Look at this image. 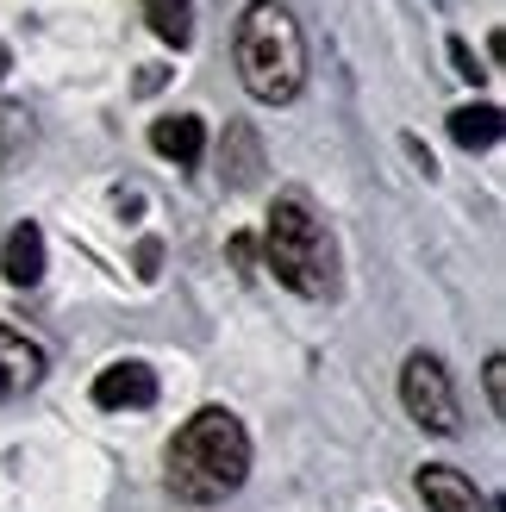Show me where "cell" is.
<instances>
[{
    "instance_id": "1",
    "label": "cell",
    "mask_w": 506,
    "mask_h": 512,
    "mask_svg": "<svg viewBox=\"0 0 506 512\" xmlns=\"http://www.w3.org/2000/svg\"><path fill=\"white\" fill-rule=\"evenodd\" d=\"M250 475V438L244 425L225 413V406H207L194 413L169 444V494L188 506H219L244 488Z\"/></svg>"
},
{
    "instance_id": "2",
    "label": "cell",
    "mask_w": 506,
    "mask_h": 512,
    "mask_svg": "<svg viewBox=\"0 0 506 512\" xmlns=\"http://www.w3.org/2000/svg\"><path fill=\"white\" fill-rule=\"evenodd\" d=\"M238 75L269 107H282V100L300 94V82H307V44H300V25L282 0H250L244 7V19H238Z\"/></svg>"
},
{
    "instance_id": "3",
    "label": "cell",
    "mask_w": 506,
    "mask_h": 512,
    "mask_svg": "<svg viewBox=\"0 0 506 512\" xmlns=\"http://www.w3.org/2000/svg\"><path fill=\"white\" fill-rule=\"evenodd\" d=\"M263 244H269V269H275V281H282V288L307 294V300L332 294V281H338V250H332V232L313 219V207H307L300 194H282V200H275Z\"/></svg>"
},
{
    "instance_id": "4",
    "label": "cell",
    "mask_w": 506,
    "mask_h": 512,
    "mask_svg": "<svg viewBox=\"0 0 506 512\" xmlns=\"http://www.w3.org/2000/svg\"><path fill=\"white\" fill-rule=\"evenodd\" d=\"M400 400H407V413H413L425 431H438V438H450V431L463 425L457 388H450L444 363H438V356H425V350H413L407 369H400Z\"/></svg>"
},
{
    "instance_id": "5",
    "label": "cell",
    "mask_w": 506,
    "mask_h": 512,
    "mask_svg": "<svg viewBox=\"0 0 506 512\" xmlns=\"http://www.w3.org/2000/svg\"><path fill=\"white\" fill-rule=\"evenodd\" d=\"M150 400H157V369H144V363H107L94 375V406H107V413L150 406Z\"/></svg>"
},
{
    "instance_id": "6",
    "label": "cell",
    "mask_w": 506,
    "mask_h": 512,
    "mask_svg": "<svg viewBox=\"0 0 506 512\" xmlns=\"http://www.w3.org/2000/svg\"><path fill=\"white\" fill-rule=\"evenodd\" d=\"M419 500L432 512H488V500L475 494V481L463 469H444V463H425L419 469Z\"/></svg>"
},
{
    "instance_id": "7",
    "label": "cell",
    "mask_w": 506,
    "mask_h": 512,
    "mask_svg": "<svg viewBox=\"0 0 506 512\" xmlns=\"http://www.w3.org/2000/svg\"><path fill=\"white\" fill-rule=\"evenodd\" d=\"M0 275H7L13 288H38L44 281V232L32 219H19L7 232V244H0Z\"/></svg>"
},
{
    "instance_id": "8",
    "label": "cell",
    "mask_w": 506,
    "mask_h": 512,
    "mask_svg": "<svg viewBox=\"0 0 506 512\" xmlns=\"http://www.w3.org/2000/svg\"><path fill=\"white\" fill-rule=\"evenodd\" d=\"M44 375V350L25 338V331H13V325H0V400H13V394H25L32 381Z\"/></svg>"
},
{
    "instance_id": "9",
    "label": "cell",
    "mask_w": 506,
    "mask_h": 512,
    "mask_svg": "<svg viewBox=\"0 0 506 512\" xmlns=\"http://www.w3.org/2000/svg\"><path fill=\"white\" fill-rule=\"evenodd\" d=\"M150 150L169 157V163H194L200 150H207V125H200L194 113H169V119L150 125Z\"/></svg>"
},
{
    "instance_id": "10",
    "label": "cell",
    "mask_w": 506,
    "mask_h": 512,
    "mask_svg": "<svg viewBox=\"0 0 506 512\" xmlns=\"http://www.w3.org/2000/svg\"><path fill=\"white\" fill-rule=\"evenodd\" d=\"M144 19L163 44H175V50L194 44V0H144Z\"/></svg>"
},
{
    "instance_id": "11",
    "label": "cell",
    "mask_w": 506,
    "mask_h": 512,
    "mask_svg": "<svg viewBox=\"0 0 506 512\" xmlns=\"http://www.w3.org/2000/svg\"><path fill=\"white\" fill-rule=\"evenodd\" d=\"M450 138H457L463 150H488V144H500V107H488V100L457 107V113H450Z\"/></svg>"
},
{
    "instance_id": "12",
    "label": "cell",
    "mask_w": 506,
    "mask_h": 512,
    "mask_svg": "<svg viewBox=\"0 0 506 512\" xmlns=\"http://www.w3.org/2000/svg\"><path fill=\"white\" fill-rule=\"evenodd\" d=\"M450 57H457V75H469V82L482 75V69H475V50H469L463 38H450Z\"/></svg>"
},
{
    "instance_id": "13",
    "label": "cell",
    "mask_w": 506,
    "mask_h": 512,
    "mask_svg": "<svg viewBox=\"0 0 506 512\" xmlns=\"http://www.w3.org/2000/svg\"><path fill=\"white\" fill-rule=\"evenodd\" d=\"M500 369H506V363L494 356V363H488V400H494V413H500Z\"/></svg>"
},
{
    "instance_id": "14",
    "label": "cell",
    "mask_w": 506,
    "mask_h": 512,
    "mask_svg": "<svg viewBox=\"0 0 506 512\" xmlns=\"http://www.w3.org/2000/svg\"><path fill=\"white\" fill-rule=\"evenodd\" d=\"M7 63H13V57H7V44H0V75H7Z\"/></svg>"
}]
</instances>
